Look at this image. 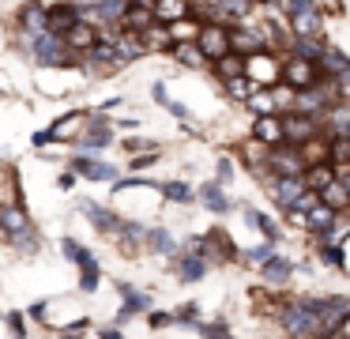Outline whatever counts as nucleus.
Wrapping results in <instances>:
<instances>
[{
  "label": "nucleus",
  "instance_id": "f257e3e1",
  "mask_svg": "<svg viewBox=\"0 0 350 339\" xmlns=\"http://www.w3.org/2000/svg\"><path fill=\"white\" fill-rule=\"evenodd\" d=\"M279 324H282V331L294 336V339H324V321H320L317 305H312L309 298L282 305L279 309Z\"/></svg>",
  "mask_w": 350,
  "mask_h": 339
},
{
  "label": "nucleus",
  "instance_id": "f03ea898",
  "mask_svg": "<svg viewBox=\"0 0 350 339\" xmlns=\"http://www.w3.org/2000/svg\"><path fill=\"white\" fill-rule=\"evenodd\" d=\"M31 53L42 60V68H72V64H76V49H72L61 34L34 38V49Z\"/></svg>",
  "mask_w": 350,
  "mask_h": 339
},
{
  "label": "nucleus",
  "instance_id": "7ed1b4c3",
  "mask_svg": "<svg viewBox=\"0 0 350 339\" xmlns=\"http://www.w3.org/2000/svg\"><path fill=\"white\" fill-rule=\"evenodd\" d=\"M324 79V72H320L317 60L309 57H286V64H282V83H286L290 90H312L317 83Z\"/></svg>",
  "mask_w": 350,
  "mask_h": 339
},
{
  "label": "nucleus",
  "instance_id": "20e7f679",
  "mask_svg": "<svg viewBox=\"0 0 350 339\" xmlns=\"http://www.w3.org/2000/svg\"><path fill=\"white\" fill-rule=\"evenodd\" d=\"M267 162H271V173H275V177H305V170H309V158H305V151H301V147H290V143L271 147Z\"/></svg>",
  "mask_w": 350,
  "mask_h": 339
},
{
  "label": "nucleus",
  "instance_id": "39448f33",
  "mask_svg": "<svg viewBox=\"0 0 350 339\" xmlns=\"http://www.w3.org/2000/svg\"><path fill=\"white\" fill-rule=\"evenodd\" d=\"M282 132H286L290 147H305L309 140H317V136H320V121L309 117V113L290 110V113H282Z\"/></svg>",
  "mask_w": 350,
  "mask_h": 339
},
{
  "label": "nucleus",
  "instance_id": "423d86ee",
  "mask_svg": "<svg viewBox=\"0 0 350 339\" xmlns=\"http://www.w3.org/2000/svg\"><path fill=\"white\" fill-rule=\"evenodd\" d=\"M196 45L204 49L207 60H222L226 53H234V45H230V30L222 27V23H204V30H200Z\"/></svg>",
  "mask_w": 350,
  "mask_h": 339
},
{
  "label": "nucleus",
  "instance_id": "0eeeda50",
  "mask_svg": "<svg viewBox=\"0 0 350 339\" xmlns=\"http://www.w3.org/2000/svg\"><path fill=\"white\" fill-rule=\"evenodd\" d=\"M68 170L79 173V177H87V181H113V185L121 181L113 162H102V158H91V155H72L68 158Z\"/></svg>",
  "mask_w": 350,
  "mask_h": 339
},
{
  "label": "nucleus",
  "instance_id": "6e6552de",
  "mask_svg": "<svg viewBox=\"0 0 350 339\" xmlns=\"http://www.w3.org/2000/svg\"><path fill=\"white\" fill-rule=\"evenodd\" d=\"M31 230H34V223L23 211V203H0V234H4V238L16 241V238H23V234H31Z\"/></svg>",
  "mask_w": 350,
  "mask_h": 339
},
{
  "label": "nucleus",
  "instance_id": "1a4fd4ad",
  "mask_svg": "<svg viewBox=\"0 0 350 339\" xmlns=\"http://www.w3.org/2000/svg\"><path fill=\"white\" fill-rule=\"evenodd\" d=\"M19 34H27V38L49 34V8H42L38 0L19 8Z\"/></svg>",
  "mask_w": 350,
  "mask_h": 339
},
{
  "label": "nucleus",
  "instance_id": "9d476101",
  "mask_svg": "<svg viewBox=\"0 0 350 339\" xmlns=\"http://www.w3.org/2000/svg\"><path fill=\"white\" fill-rule=\"evenodd\" d=\"M309 192V185H305V177H271V200L279 203L282 211H290L301 196Z\"/></svg>",
  "mask_w": 350,
  "mask_h": 339
},
{
  "label": "nucleus",
  "instance_id": "9b49d317",
  "mask_svg": "<svg viewBox=\"0 0 350 339\" xmlns=\"http://www.w3.org/2000/svg\"><path fill=\"white\" fill-rule=\"evenodd\" d=\"M252 140L264 143V147H282L286 143V132H282V117L275 113H264V117L252 121Z\"/></svg>",
  "mask_w": 350,
  "mask_h": 339
},
{
  "label": "nucleus",
  "instance_id": "f8f14e48",
  "mask_svg": "<svg viewBox=\"0 0 350 339\" xmlns=\"http://www.w3.org/2000/svg\"><path fill=\"white\" fill-rule=\"evenodd\" d=\"M132 4H136V0H102V4H91L87 8V12H91L87 23H102V27H106V23H117V27H121L124 15L132 12Z\"/></svg>",
  "mask_w": 350,
  "mask_h": 339
},
{
  "label": "nucleus",
  "instance_id": "ddd939ff",
  "mask_svg": "<svg viewBox=\"0 0 350 339\" xmlns=\"http://www.w3.org/2000/svg\"><path fill=\"white\" fill-rule=\"evenodd\" d=\"M83 215L91 218V226H94V230H102V234H113V238H121L124 223H129V218L113 215L109 208H98V203H91V200L83 203Z\"/></svg>",
  "mask_w": 350,
  "mask_h": 339
},
{
  "label": "nucleus",
  "instance_id": "4468645a",
  "mask_svg": "<svg viewBox=\"0 0 350 339\" xmlns=\"http://www.w3.org/2000/svg\"><path fill=\"white\" fill-rule=\"evenodd\" d=\"M117 290L124 294L121 309H117V324H129L132 316H139V313H147V309H151V298H147V294H139V290H132L129 283H117Z\"/></svg>",
  "mask_w": 350,
  "mask_h": 339
},
{
  "label": "nucleus",
  "instance_id": "2eb2a0df",
  "mask_svg": "<svg viewBox=\"0 0 350 339\" xmlns=\"http://www.w3.org/2000/svg\"><path fill=\"white\" fill-rule=\"evenodd\" d=\"M76 23H83V15H79L76 4H57V8H49V34L68 38V30L76 27Z\"/></svg>",
  "mask_w": 350,
  "mask_h": 339
},
{
  "label": "nucleus",
  "instance_id": "dca6fc26",
  "mask_svg": "<svg viewBox=\"0 0 350 339\" xmlns=\"http://www.w3.org/2000/svg\"><path fill=\"white\" fill-rule=\"evenodd\" d=\"M64 42H68L76 53H91L94 45L102 42V34H98V27H94V23L83 19V23H76V27L68 30V38H64Z\"/></svg>",
  "mask_w": 350,
  "mask_h": 339
},
{
  "label": "nucleus",
  "instance_id": "f3484780",
  "mask_svg": "<svg viewBox=\"0 0 350 339\" xmlns=\"http://www.w3.org/2000/svg\"><path fill=\"white\" fill-rule=\"evenodd\" d=\"M79 147H87V151H102V147H109V143H113V132H109V125L106 121H91V125H87V132L79 136Z\"/></svg>",
  "mask_w": 350,
  "mask_h": 339
},
{
  "label": "nucleus",
  "instance_id": "a211bd4d",
  "mask_svg": "<svg viewBox=\"0 0 350 339\" xmlns=\"http://www.w3.org/2000/svg\"><path fill=\"white\" fill-rule=\"evenodd\" d=\"M154 15H159V23H181L192 15V4L189 0H154Z\"/></svg>",
  "mask_w": 350,
  "mask_h": 339
},
{
  "label": "nucleus",
  "instance_id": "6ab92c4d",
  "mask_svg": "<svg viewBox=\"0 0 350 339\" xmlns=\"http://www.w3.org/2000/svg\"><path fill=\"white\" fill-rule=\"evenodd\" d=\"M335 181H339V170H335L332 162H317V166L305 170V185H309L312 192H324L327 185H335Z\"/></svg>",
  "mask_w": 350,
  "mask_h": 339
},
{
  "label": "nucleus",
  "instance_id": "aec40b11",
  "mask_svg": "<svg viewBox=\"0 0 350 339\" xmlns=\"http://www.w3.org/2000/svg\"><path fill=\"white\" fill-rule=\"evenodd\" d=\"M200 203H204L207 211H215V215H226V211H230V196L222 192V181H207V185L200 188Z\"/></svg>",
  "mask_w": 350,
  "mask_h": 339
},
{
  "label": "nucleus",
  "instance_id": "412c9836",
  "mask_svg": "<svg viewBox=\"0 0 350 339\" xmlns=\"http://www.w3.org/2000/svg\"><path fill=\"white\" fill-rule=\"evenodd\" d=\"M113 45H117V57H121V64H129V60H139V57L147 53L144 34H132V30H124L121 38H113Z\"/></svg>",
  "mask_w": 350,
  "mask_h": 339
},
{
  "label": "nucleus",
  "instance_id": "4be33fe9",
  "mask_svg": "<svg viewBox=\"0 0 350 339\" xmlns=\"http://www.w3.org/2000/svg\"><path fill=\"white\" fill-rule=\"evenodd\" d=\"M260 271H264V279H267L271 286H286V283H290V275H294V264H290L282 253H275V256H271V260H267Z\"/></svg>",
  "mask_w": 350,
  "mask_h": 339
},
{
  "label": "nucleus",
  "instance_id": "5701e85b",
  "mask_svg": "<svg viewBox=\"0 0 350 339\" xmlns=\"http://www.w3.org/2000/svg\"><path fill=\"white\" fill-rule=\"evenodd\" d=\"M87 132V113H68L53 125V140H79Z\"/></svg>",
  "mask_w": 350,
  "mask_h": 339
},
{
  "label": "nucleus",
  "instance_id": "b1692460",
  "mask_svg": "<svg viewBox=\"0 0 350 339\" xmlns=\"http://www.w3.org/2000/svg\"><path fill=\"white\" fill-rule=\"evenodd\" d=\"M275 60L267 57V53H256V57H249V68H245V75H252V79L260 83V87H267V83H275Z\"/></svg>",
  "mask_w": 350,
  "mask_h": 339
},
{
  "label": "nucleus",
  "instance_id": "393cba45",
  "mask_svg": "<svg viewBox=\"0 0 350 339\" xmlns=\"http://www.w3.org/2000/svg\"><path fill=\"white\" fill-rule=\"evenodd\" d=\"M230 45H234V53H241V57L267 53V49H264V38H260V34H249V30H230Z\"/></svg>",
  "mask_w": 350,
  "mask_h": 339
},
{
  "label": "nucleus",
  "instance_id": "a878e982",
  "mask_svg": "<svg viewBox=\"0 0 350 339\" xmlns=\"http://www.w3.org/2000/svg\"><path fill=\"white\" fill-rule=\"evenodd\" d=\"M177 275H181V283H200V279L207 275V260L196 253H185L181 260H177Z\"/></svg>",
  "mask_w": 350,
  "mask_h": 339
},
{
  "label": "nucleus",
  "instance_id": "bb28decb",
  "mask_svg": "<svg viewBox=\"0 0 350 339\" xmlns=\"http://www.w3.org/2000/svg\"><path fill=\"white\" fill-rule=\"evenodd\" d=\"M290 27H294V38H320V12H297L290 15Z\"/></svg>",
  "mask_w": 350,
  "mask_h": 339
},
{
  "label": "nucleus",
  "instance_id": "cd10ccee",
  "mask_svg": "<svg viewBox=\"0 0 350 339\" xmlns=\"http://www.w3.org/2000/svg\"><path fill=\"white\" fill-rule=\"evenodd\" d=\"M245 223H249L252 230H260L267 241H279V238H282V230L275 226V218L264 215V211H256V208H245Z\"/></svg>",
  "mask_w": 350,
  "mask_h": 339
},
{
  "label": "nucleus",
  "instance_id": "c85d7f7f",
  "mask_svg": "<svg viewBox=\"0 0 350 339\" xmlns=\"http://www.w3.org/2000/svg\"><path fill=\"white\" fill-rule=\"evenodd\" d=\"M144 241L151 245V253H159V256H177V241H174V234L162 230V226H151Z\"/></svg>",
  "mask_w": 350,
  "mask_h": 339
},
{
  "label": "nucleus",
  "instance_id": "c756f323",
  "mask_svg": "<svg viewBox=\"0 0 350 339\" xmlns=\"http://www.w3.org/2000/svg\"><path fill=\"white\" fill-rule=\"evenodd\" d=\"M61 253H64V260H72L79 271H83V268H91V264H94L91 249H87V245H79L76 238H61Z\"/></svg>",
  "mask_w": 350,
  "mask_h": 339
},
{
  "label": "nucleus",
  "instance_id": "7c9ffc66",
  "mask_svg": "<svg viewBox=\"0 0 350 339\" xmlns=\"http://www.w3.org/2000/svg\"><path fill=\"white\" fill-rule=\"evenodd\" d=\"M335 218H339V211H335V208L317 203V208L309 211V226H305V230H309V234H324V230H332V226H335Z\"/></svg>",
  "mask_w": 350,
  "mask_h": 339
},
{
  "label": "nucleus",
  "instance_id": "2f4dec72",
  "mask_svg": "<svg viewBox=\"0 0 350 339\" xmlns=\"http://www.w3.org/2000/svg\"><path fill=\"white\" fill-rule=\"evenodd\" d=\"M245 68H249V57H241V53H226L222 60H215V75H219V79L245 75Z\"/></svg>",
  "mask_w": 350,
  "mask_h": 339
},
{
  "label": "nucleus",
  "instance_id": "473e14b6",
  "mask_svg": "<svg viewBox=\"0 0 350 339\" xmlns=\"http://www.w3.org/2000/svg\"><path fill=\"white\" fill-rule=\"evenodd\" d=\"M162 200H170V203H192V200H200V192H192V185H185V181H162Z\"/></svg>",
  "mask_w": 350,
  "mask_h": 339
},
{
  "label": "nucleus",
  "instance_id": "72a5a7b5",
  "mask_svg": "<svg viewBox=\"0 0 350 339\" xmlns=\"http://www.w3.org/2000/svg\"><path fill=\"white\" fill-rule=\"evenodd\" d=\"M174 57L181 60L185 68H204V64H207L204 49H200L196 42H181V45H174Z\"/></svg>",
  "mask_w": 350,
  "mask_h": 339
},
{
  "label": "nucleus",
  "instance_id": "f704fd0d",
  "mask_svg": "<svg viewBox=\"0 0 350 339\" xmlns=\"http://www.w3.org/2000/svg\"><path fill=\"white\" fill-rule=\"evenodd\" d=\"M327 49H332V45H324V38H297V42H294L297 57H309V60H317V64L324 60Z\"/></svg>",
  "mask_w": 350,
  "mask_h": 339
},
{
  "label": "nucleus",
  "instance_id": "c9c22d12",
  "mask_svg": "<svg viewBox=\"0 0 350 339\" xmlns=\"http://www.w3.org/2000/svg\"><path fill=\"white\" fill-rule=\"evenodd\" d=\"M332 166L339 173L350 170V136H332Z\"/></svg>",
  "mask_w": 350,
  "mask_h": 339
},
{
  "label": "nucleus",
  "instance_id": "e433bc0d",
  "mask_svg": "<svg viewBox=\"0 0 350 339\" xmlns=\"http://www.w3.org/2000/svg\"><path fill=\"white\" fill-rule=\"evenodd\" d=\"M260 90V83L252 79V75H234V79H226V95L230 98H252Z\"/></svg>",
  "mask_w": 350,
  "mask_h": 339
},
{
  "label": "nucleus",
  "instance_id": "4c0bfd02",
  "mask_svg": "<svg viewBox=\"0 0 350 339\" xmlns=\"http://www.w3.org/2000/svg\"><path fill=\"white\" fill-rule=\"evenodd\" d=\"M144 45H147V49H170V45H177V42H174V34H170L166 23H162V27L154 23V27L144 34Z\"/></svg>",
  "mask_w": 350,
  "mask_h": 339
},
{
  "label": "nucleus",
  "instance_id": "58836bf2",
  "mask_svg": "<svg viewBox=\"0 0 350 339\" xmlns=\"http://www.w3.org/2000/svg\"><path fill=\"white\" fill-rule=\"evenodd\" d=\"M207 241H211V245L219 249L222 260H237V249H234V241H230V234H226V230H219V226H215V230H207Z\"/></svg>",
  "mask_w": 350,
  "mask_h": 339
},
{
  "label": "nucleus",
  "instance_id": "ea45409f",
  "mask_svg": "<svg viewBox=\"0 0 350 339\" xmlns=\"http://www.w3.org/2000/svg\"><path fill=\"white\" fill-rule=\"evenodd\" d=\"M320 200L327 203V208H350V192H347V185H342V181H335V185H327L324 192H320Z\"/></svg>",
  "mask_w": 350,
  "mask_h": 339
},
{
  "label": "nucleus",
  "instance_id": "a19ab883",
  "mask_svg": "<svg viewBox=\"0 0 350 339\" xmlns=\"http://www.w3.org/2000/svg\"><path fill=\"white\" fill-rule=\"evenodd\" d=\"M271 256H275V241H260V245L245 249V260H249V264H260V268H264Z\"/></svg>",
  "mask_w": 350,
  "mask_h": 339
},
{
  "label": "nucleus",
  "instance_id": "79ce46f5",
  "mask_svg": "<svg viewBox=\"0 0 350 339\" xmlns=\"http://www.w3.org/2000/svg\"><path fill=\"white\" fill-rule=\"evenodd\" d=\"M219 12H226V19H245L252 15V0H219Z\"/></svg>",
  "mask_w": 350,
  "mask_h": 339
},
{
  "label": "nucleus",
  "instance_id": "37998d69",
  "mask_svg": "<svg viewBox=\"0 0 350 339\" xmlns=\"http://www.w3.org/2000/svg\"><path fill=\"white\" fill-rule=\"evenodd\" d=\"M98 279H102V268H98V260H94L91 268L79 271V290H83V294H94V290H98Z\"/></svg>",
  "mask_w": 350,
  "mask_h": 339
},
{
  "label": "nucleus",
  "instance_id": "c03bdc74",
  "mask_svg": "<svg viewBox=\"0 0 350 339\" xmlns=\"http://www.w3.org/2000/svg\"><path fill=\"white\" fill-rule=\"evenodd\" d=\"M320 260H324L327 268H347V253H342V245H320Z\"/></svg>",
  "mask_w": 350,
  "mask_h": 339
},
{
  "label": "nucleus",
  "instance_id": "a18cd8bd",
  "mask_svg": "<svg viewBox=\"0 0 350 339\" xmlns=\"http://www.w3.org/2000/svg\"><path fill=\"white\" fill-rule=\"evenodd\" d=\"M200 30H204V27H196V23H189V19H181V23H174V27H170V34H174L177 45H181V42H189V38H200Z\"/></svg>",
  "mask_w": 350,
  "mask_h": 339
},
{
  "label": "nucleus",
  "instance_id": "49530a36",
  "mask_svg": "<svg viewBox=\"0 0 350 339\" xmlns=\"http://www.w3.org/2000/svg\"><path fill=\"white\" fill-rule=\"evenodd\" d=\"M200 336L204 339H234V331H230L222 321H215V324H200Z\"/></svg>",
  "mask_w": 350,
  "mask_h": 339
},
{
  "label": "nucleus",
  "instance_id": "de8ad7c7",
  "mask_svg": "<svg viewBox=\"0 0 350 339\" xmlns=\"http://www.w3.org/2000/svg\"><path fill=\"white\" fill-rule=\"evenodd\" d=\"M174 316H177V324H196L200 305H196V301H185V305H177V309H174Z\"/></svg>",
  "mask_w": 350,
  "mask_h": 339
},
{
  "label": "nucleus",
  "instance_id": "09e8293b",
  "mask_svg": "<svg viewBox=\"0 0 350 339\" xmlns=\"http://www.w3.org/2000/svg\"><path fill=\"white\" fill-rule=\"evenodd\" d=\"M154 162H162V158H159V151H147V155H132L129 170H151Z\"/></svg>",
  "mask_w": 350,
  "mask_h": 339
},
{
  "label": "nucleus",
  "instance_id": "8fccbe9b",
  "mask_svg": "<svg viewBox=\"0 0 350 339\" xmlns=\"http://www.w3.org/2000/svg\"><path fill=\"white\" fill-rule=\"evenodd\" d=\"M279 4L286 8V15H297V12H312L317 0H279Z\"/></svg>",
  "mask_w": 350,
  "mask_h": 339
},
{
  "label": "nucleus",
  "instance_id": "3c124183",
  "mask_svg": "<svg viewBox=\"0 0 350 339\" xmlns=\"http://www.w3.org/2000/svg\"><path fill=\"white\" fill-rule=\"evenodd\" d=\"M230 177H234V162H230V158H219V162H215V181L226 185Z\"/></svg>",
  "mask_w": 350,
  "mask_h": 339
},
{
  "label": "nucleus",
  "instance_id": "603ef678",
  "mask_svg": "<svg viewBox=\"0 0 350 339\" xmlns=\"http://www.w3.org/2000/svg\"><path fill=\"white\" fill-rule=\"evenodd\" d=\"M249 105H256V110H260V117H264V113H271V105H275V102H271L267 95H260V90H256V95L249 98Z\"/></svg>",
  "mask_w": 350,
  "mask_h": 339
},
{
  "label": "nucleus",
  "instance_id": "864d4df0",
  "mask_svg": "<svg viewBox=\"0 0 350 339\" xmlns=\"http://www.w3.org/2000/svg\"><path fill=\"white\" fill-rule=\"evenodd\" d=\"M335 87H339L342 102H350V68H347V72H339V75H335Z\"/></svg>",
  "mask_w": 350,
  "mask_h": 339
},
{
  "label": "nucleus",
  "instance_id": "5fc2aeb1",
  "mask_svg": "<svg viewBox=\"0 0 350 339\" xmlns=\"http://www.w3.org/2000/svg\"><path fill=\"white\" fill-rule=\"evenodd\" d=\"M147 321H151V328H166V324H177V316L174 313H151Z\"/></svg>",
  "mask_w": 350,
  "mask_h": 339
},
{
  "label": "nucleus",
  "instance_id": "6e6d98bb",
  "mask_svg": "<svg viewBox=\"0 0 350 339\" xmlns=\"http://www.w3.org/2000/svg\"><path fill=\"white\" fill-rule=\"evenodd\" d=\"M162 110H170V113H174V117H177V121H189V105H181V102H174V98H170V102H166V105H162Z\"/></svg>",
  "mask_w": 350,
  "mask_h": 339
},
{
  "label": "nucleus",
  "instance_id": "4d7b16f0",
  "mask_svg": "<svg viewBox=\"0 0 350 339\" xmlns=\"http://www.w3.org/2000/svg\"><path fill=\"white\" fill-rule=\"evenodd\" d=\"M8 328H12V331H16V336H19V339H23V336H27V324H23V316H19V313H8Z\"/></svg>",
  "mask_w": 350,
  "mask_h": 339
},
{
  "label": "nucleus",
  "instance_id": "13d9d810",
  "mask_svg": "<svg viewBox=\"0 0 350 339\" xmlns=\"http://www.w3.org/2000/svg\"><path fill=\"white\" fill-rule=\"evenodd\" d=\"M31 143H34V147H46V143H53V128H42V132H34Z\"/></svg>",
  "mask_w": 350,
  "mask_h": 339
},
{
  "label": "nucleus",
  "instance_id": "bf43d9fd",
  "mask_svg": "<svg viewBox=\"0 0 350 339\" xmlns=\"http://www.w3.org/2000/svg\"><path fill=\"white\" fill-rule=\"evenodd\" d=\"M124 147H129L132 155H136V151H159V143H147V140H129Z\"/></svg>",
  "mask_w": 350,
  "mask_h": 339
},
{
  "label": "nucleus",
  "instance_id": "052dcab7",
  "mask_svg": "<svg viewBox=\"0 0 350 339\" xmlns=\"http://www.w3.org/2000/svg\"><path fill=\"white\" fill-rule=\"evenodd\" d=\"M46 309H49V301H34V305L27 309V316H34V321H46Z\"/></svg>",
  "mask_w": 350,
  "mask_h": 339
},
{
  "label": "nucleus",
  "instance_id": "680f3d73",
  "mask_svg": "<svg viewBox=\"0 0 350 339\" xmlns=\"http://www.w3.org/2000/svg\"><path fill=\"white\" fill-rule=\"evenodd\" d=\"M151 95H154V102H159V105H166V102H170V95H166V83H154V87H151Z\"/></svg>",
  "mask_w": 350,
  "mask_h": 339
},
{
  "label": "nucleus",
  "instance_id": "e2e57ef3",
  "mask_svg": "<svg viewBox=\"0 0 350 339\" xmlns=\"http://www.w3.org/2000/svg\"><path fill=\"white\" fill-rule=\"evenodd\" d=\"M98 339H124L121 328H98Z\"/></svg>",
  "mask_w": 350,
  "mask_h": 339
},
{
  "label": "nucleus",
  "instance_id": "0e129e2a",
  "mask_svg": "<svg viewBox=\"0 0 350 339\" xmlns=\"http://www.w3.org/2000/svg\"><path fill=\"white\" fill-rule=\"evenodd\" d=\"M57 185H61V188H72V185H76V173H61V177H57Z\"/></svg>",
  "mask_w": 350,
  "mask_h": 339
},
{
  "label": "nucleus",
  "instance_id": "69168bd1",
  "mask_svg": "<svg viewBox=\"0 0 350 339\" xmlns=\"http://www.w3.org/2000/svg\"><path fill=\"white\" fill-rule=\"evenodd\" d=\"M61 339H83V336H79V331H72V328H68V331H61Z\"/></svg>",
  "mask_w": 350,
  "mask_h": 339
},
{
  "label": "nucleus",
  "instance_id": "338daca9",
  "mask_svg": "<svg viewBox=\"0 0 350 339\" xmlns=\"http://www.w3.org/2000/svg\"><path fill=\"white\" fill-rule=\"evenodd\" d=\"M339 181L347 185V192H350V170H347V173H339Z\"/></svg>",
  "mask_w": 350,
  "mask_h": 339
},
{
  "label": "nucleus",
  "instance_id": "774afa93",
  "mask_svg": "<svg viewBox=\"0 0 350 339\" xmlns=\"http://www.w3.org/2000/svg\"><path fill=\"white\" fill-rule=\"evenodd\" d=\"M252 4H264V0H252Z\"/></svg>",
  "mask_w": 350,
  "mask_h": 339
}]
</instances>
